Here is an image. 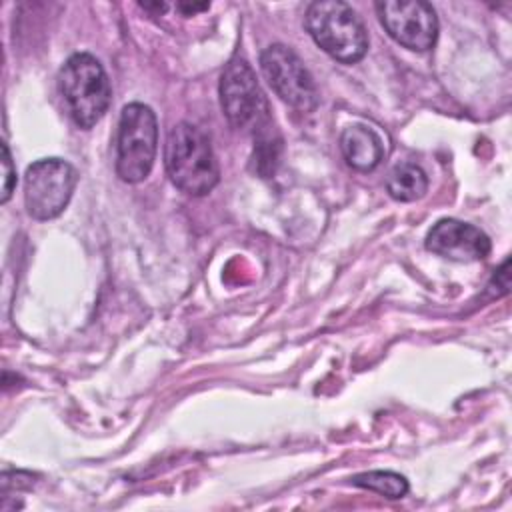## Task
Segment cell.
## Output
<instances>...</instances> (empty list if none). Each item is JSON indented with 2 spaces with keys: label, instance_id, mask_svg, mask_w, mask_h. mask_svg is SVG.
<instances>
[{
  "label": "cell",
  "instance_id": "cell-15",
  "mask_svg": "<svg viewBox=\"0 0 512 512\" xmlns=\"http://www.w3.org/2000/svg\"><path fill=\"white\" fill-rule=\"evenodd\" d=\"M208 6L210 4H190V2H180V4H176V8L184 14V16H192V14H196V12H200V10H208Z\"/></svg>",
  "mask_w": 512,
  "mask_h": 512
},
{
  "label": "cell",
  "instance_id": "cell-11",
  "mask_svg": "<svg viewBox=\"0 0 512 512\" xmlns=\"http://www.w3.org/2000/svg\"><path fill=\"white\" fill-rule=\"evenodd\" d=\"M386 190L394 200L414 202L426 194L428 176L420 166L412 162H400L388 172Z\"/></svg>",
  "mask_w": 512,
  "mask_h": 512
},
{
  "label": "cell",
  "instance_id": "cell-5",
  "mask_svg": "<svg viewBox=\"0 0 512 512\" xmlns=\"http://www.w3.org/2000/svg\"><path fill=\"white\" fill-rule=\"evenodd\" d=\"M220 102L228 122L246 134L258 136L272 128L270 104L244 58H232L220 76Z\"/></svg>",
  "mask_w": 512,
  "mask_h": 512
},
{
  "label": "cell",
  "instance_id": "cell-1",
  "mask_svg": "<svg viewBox=\"0 0 512 512\" xmlns=\"http://www.w3.org/2000/svg\"><path fill=\"white\" fill-rule=\"evenodd\" d=\"M164 164L172 184L190 196L208 194L220 180L218 160L208 136L188 122H180L170 130Z\"/></svg>",
  "mask_w": 512,
  "mask_h": 512
},
{
  "label": "cell",
  "instance_id": "cell-8",
  "mask_svg": "<svg viewBox=\"0 0 512 512\" xmlns=\"http://www.w3.org/2000/svg\"><path fill=\"white\" fill-rule=\"evenodd\" d=\"M376 12L390 38L400 46L414 52H426L436 44L438 18L428 2L382 0L376 2Z\"/></svg>",
  "mask_w": 512,
  "mask_h": 512
},
{
  "label": "cell",
  "instance_id": "cell-9",
  "mask_svg": "<svg viewBox=\"0 0 512 512\" xmlns=\"http://www.w3.org/2000/svg\"><path fill=\"white\" fill-rule=\"evenodd\" d=\"M426 248L454 262H476L490 254V238L474 224L444 218L426 236Z\"/></svg>",
  "mask_w": 512,
  "mask_h": 512
},
{
  "label": "cell",
  "instance_id": "cell-7",
  "mask_svg": "<svg viewBox=\"0 0 512 512\" xmlns=\"http://www.w3.org/2000/svg\"><path fill=\"white\" fill-rule=\"evenodd\" d=\"M260 68L272 90L300 112H312L318 106V88L300 56L284 46L270 44L260 54Z\"/></svg>",
  "mask_w": 512,
  "mask_h": 512
},
{
  "label": "cell",
  "instance_id": "cell-14",
  "mask_svg": "<svg viewBox=\"0 0 512 512\" xmlns=\"http://www.w3.org/2000/svg\"><path fill=\"white\" fill-rule=\"evenodd\" d=\"M2 166H4V182H2L0 202H8V198L16 186V170L12 166V156H10L6 142H2Z\"/></svg>",
  "mask_w": 512,
  "mask_h": 512
},
{
  "label": "cell",
  "instance_id": "cell-2",
  "mask_svg": "<svg viewBox=\"0 0 512 512\" xmlns=\"http://www.w3.org/2000/svg\"><path fill=\"white\" fill-rule=\"evenodd\" d=\"M312 40L334 60L356 64L368 52V32L356 10L340 0L312 2L304 16Z\"/></svg>",
  "mask_w": 512,
  "mask_h": 512
},
{
  "label": "cell",
  "instance_id": "cell-12",
  "mask_svg": "<svg viewBox=\"0 0 512 512\" xmlns=\"http://www.w3.org/2000/svg\"><path fill=\"white\" fill-rule=\"evenodd\" d=\"M280 156H282V138L278 136V132L272 128H268L266 132L254 136V170L262 176L268 178L276 172L278 164H280Z\"/></svg>",
  "mask_w": 512,
  "mask_h": 512
},
{
  "label": "cell",
  "instance_id": "cell-10",
  "mask_svg": "<svg viewBox=\"0 0 512 512\" xmlns=\"http://www.w3.org/2000/svg\"><path fill=\"white\" fill-rule=\"evenodd\" d=\"M340 150L344 160L360 172L374 170L384 158V146L380 136L372 128L362 124H352L342 130Z\"/></svg>",
  "mask_w": 512,
  "mask_h": 512
},
{
  "label": "cell",
  "instance_id": "cell-6",
  "mask_svg": "<svg viewBox=\"0 0 512 512\" xmlns=\"http://www.w3.org/2000/svg\"><path fill=\"white\" fill-rule=\"evenodd\" d=\"M78 184L74 166L62 158H42L24 176V204L32 218L50 220L64 212Z\"/></svg>",
  "mask_w": 512,
  "mask_h": 512
},
{
  "label": "cell",
  "instance_id": "cell-13",
  "mask_svg": "<svg viewBox=\"0 0 512 512\" xmlns=\"http://www.w3.org/2000/svg\"><path fill=\"white\" fill-rule=\"evenodd\" d=\"M354 486L378 492L386 498H402L408 492V480L398 474V472H390V470H372V472H364L352 478Z\"/></svg>",
  "mask_w": 512,
  "mask_h": 512
},
{
  "label": "cell",
  "instance_id": "cell-3",
  "mask_svg": "<svg viewBox=\"0 0 512 512\" xmlns=\"http://www.w3.org/2000/svg\"><path fill=\"white\" fill-rule=\"evenodd\" d=\"M58 84L76 126L88 130L102 120L110 106L112 88L98 58L88 52L72 54L60 68Z\"/></svg>",
  "mask_w": 512,
  "mask_h": 512
},
{
  "label": "cell",
  "instance_id": "cell-16",
  "mask_svg": "<svg viewBox=\"0 0 512 512\" xmlns=\"http://www.w3.org/2000/svg\"><path fill=\"white\" fill-rule=\"evenodd\" d=\"M140 6L144 8V10H150V12H166L168 10V4L166 2H140Z\"/></svg>",
  "mask_w": 512,
  "mask_h": 512
},
{
  "label": "cell",
  "instance_id": "cell-4",
  "mask_svg": "<svg viewBox=\"0 0 512 512\" xmlns=\"http://www.w3.org/2000/svg\"><path fill=\"white\" fill-rule=\"evenodd\" d=\"M158 122L150 106L132 102L122 108L116 136V174L128 184L142 182L156 160Z\"/></svg>",
  "mask_w": 512,
  "mask_h": 512
}]
</instances>
